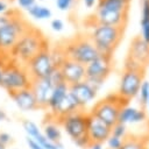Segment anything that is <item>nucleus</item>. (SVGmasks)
<instances>
[{"instance_id":"ddd939ff","label":"nucleus","mask_w":149,"mask_h":149,"mask_svg":"<svg viewBox=\"0 0 149 149\" xmlns=\"http://www.w3.org/2000/svg\"><path fill=\"white\" fill-rule=\"evenodd\" d=\"M112 134V127L102 122L94 115H87V130L86 136L91 143H105Z\"/></svg>"},{"instance_id":"a19ab883","label":"nucleus","mask_w":149,"mask_h":149,"mask_svg":"<svg viewBox=\"0 0 149 149\" xmlns=\"http://www.w3.org/2000/svg\"><path fill=\"white\" fill-rule=\"evenodd\" d=\"M142 1H149V0H142Z\"/></svg>"},{"instance_id":"9b49d317","label":"nucleus","mask_w":149,"mask_h":149,"mask_svg":"<svg viewBox=\"0 0 149 149\" xmlns=\"http://www.w3.org/2000/svg\"><path fill=\"white\" fill-rule=\"evenodd\" d=\"M128 20V12H116V10H109L97 6V9L93 15L88 16L87 23L92 26L98 24H105V26H112V27H121L125 28Z\"/></svg>"},{"instance_id":"7c9ffc66","label":"nucleus","mask_w":149,"mask_h":149,"mask_svg":"<svg viewBox=\"0 0 149 149\" xmlns=\"http://www.w3.org/2000/svg\"><path fill=\"white\" fill-rule=\"evenodd\" d=\"M10 58H12V56H10L9 52H7V51L0 49V69H2V68L6 65V63H7Z\"/></svg>"},{"instance_id":"4be33fe9","label":"nucleus","mask_w":149,"mask_h":149,"mask_svg":"<svg viewBox=\"0 0 149 149\" xmlns=\"http://www.w3.org/2000/svg\"><path fill=\"white\" fill-rule=\"evenodd\" d=\"M130 0H98V7L116 10V12H128Z\"/></svg>"},{"instance_id":"7ed1b4c3","label":"nucleus","mask_w":149,"mask_h":149,"mask_svg":"<svg viewBox=\"0 0 149 149\" xmlns=\"http://www.w3.org/2000/svg\"><path fill=\"white\" fill-rule=\"evenodd\" d=\"M31 81L26 66L14 58H10L1 70L0 86L6 90L8 94L23 88H29Z\"/></svg>"},{"instance_id":"5701e85b","label":"nucleus","mask_w":149,"mask_h":149,"mask_svg":"<svg viewBox=\"0 0 149 149\" xmlns=\"http://www.w3.org/2000/svg\"><path fill=\"white\" fill-rule=\"evenodd\" d=\"M120 149H147V147L141 137L126 136Z\"/></svg>"},{"instance_id":"6ab92c4d","label":"nucleus","mask_w":149,"mask_h":149,"mask_svg":"<svg viewBox=\"0 0 149 149\" xmlns=\"http://www.w3.org/2000/svg\"><path fill=\"white\" fill-rule=\"evenodd\" d=\"M68 92H69V85H66L65 83L57 84L54 87L51 95L49 98V101H48V108L47 109L49 111V115L55 114V112L57 111L58 106L61 105V102L63 101V99L65 98Z\"/></svg>"},{"instance_id":"2eb2a0df","label":"nucleus","mask_w":149,"mask_h":149,"mask_svg":"<svg viewBox=\"0 0 149 149\" xmlns=\"http://www.w3.org/2000/svg\"><path fill=\"white\" fill-rule=\"evenodd\" d=\"M69 91L76 99V101L81 111H84L86 108V106L90 105L95 99L97 93H98V91L94 87H92L86 80H83L80 83L69 86Z\"/></svg>"},{"instance_id":"20e7f679","label":"nucleus","mask_w":149,"mask_h":149,"mask_svg":"<svg viewBox=\"0 0 149 149\" xmlns=\"http://www.w3.org/2000/svg\"><path fill=\"white\" fill-rule=\"evenodd\" d=\"M123 29L125 28L121 27L98 24L93 27L88 37L92 41L99 55L112 57L114 50L116 49L118 44L122 38Z\"/></svg>"},{"instance_id":"2f4dec72","label":"nucleus","mask_w":149,"mask_h":149,"mask_svg":"<svg viewBox=\"0 0 149 149\" xmlns=\"http://www.w3.org/2000/svg\"><path fill=\"white\" fill-rule=\"evenodd\" d=\"M50 26H51L52 30H55V31H62L63 28H64V22L61 19H54L51 21Z\"/></svg>"},{"instance_id":"f8f14e48","label":"nucleus","mask_w":149,"mask_h":149,"mask_svg":"<svg viewBox=\"0 0 149 149\" xmlns=\"http://www.w3.org/2000/svg\"><path fill=\"white\" fill-rule=\"evenodd\" d=\"M149 64V44L140 36H136L130 42L128 56L125 66L144 69Z\"/></svg>"},{"instance_id":"f03ea898","label":"nucleus","mask_w":149,"mask_h":149,"mask_svg":"<svg viewBox=\"0 0 149 149\" xmlns=\"http://www.w3.org/2000/svg\"><path fill=\"white\" fill-rule=\"evenodd\" d=\"M58 44L63 49L68 59L74 61L83 65H87L100 56L90 37L85 35H74L70 38L63 40Z\"/></svg>"},{"instance_id":"cd10ccee","label":"nucleus","mask_w":149,"mask_h":149,"mask_svg":"<svg viewBox=\"0 0 149 149\" xmlns=\"http://www.w3.org/2000/svg\"><path fill=\"white\" fill-rule=\"evenodd\" d=\"M123 140H125V139H123ZM123 140L111 135V136L106 140L105 143H106V146H107V149H120V147L122 146Z\"/></svg>"},{"instance_id":"473e14b6","label":"nucleus","mask_w":149,"mask_h":149,"mask_svg":"<svg viewBox=\"0 0 149 149\" xmlns=\"http://www.w3.org/2000/svg\"><path fill=\"white\" fill-rule=\"evenodd\" d=\"M26 143H27V146H28V148L29 149H43L42 147H41V144L36 141V140H34V139H31V137H26Z\"/></svg>"},{"instance_id":"a878e982","label":"nucleus","mask_w":149,"mask_h":149,"mask_svg":"<svg viewBox=\"0 0 149 149\" xmlns=\"http://www.w3.org/2000/svg\"><path fill=\"white\" fill-rule=\"evenodd\" d=\"M139 98H140V102L142 106H146L147 100L149 98V81L148 80H143L139 91Z\"/></svg>"},{"instance_id":"e433bc0d","label":"nucleus","mask_w":149,"mask_h":149,"mask_svg":"<svg viewBox=\"0 0 149 149\" xmlns=\"http://www.w3.org/2000/svg\"><path fill=\"white\" fill-rule=\"evenodd\" d=\"M88 149H104V143H91Z\"/></svg>"},{"instance_id":"a211bd4d","label":"nucleus","mask_w":149,"mask_h":149,"mask_svg":"<svg viewBox=\"0 0 149 149\" xmlns=\"http://www.w3.org/2000/svg\"><path fill=\"white\" fill-rule=\"evenodd\" d=\"M147 119V114L143 108H137L133 106H123L119 114L118 122H121L123 125H135L143 122Z\"/></svg>"},{"instance_id":"f3484780","label":"nucleus","mask_w":149,"mask_h":149,"mask_svg":"<svg viewBox=\"0 0 149 149\" xmlns=\"http://www.w3.org/2000/svg\"><path fill=\"white\" fill-rule=\"evenodd\" d=\"M8 95L13 99V101L15 102L17 108L21 109L22 112H33V111L38 109L35 95L30 87L9 93Z\"/></svg>"},{"instance_id":"f704fd0d","label":"nucleus","mask_w":149,"mask_h":149,"mask_svg":"<svg viewBox=\"0 0 149 149\" xmlns=\"http://www.w3.org/2000/svg\"><path fill=\"white\" fill-rule=\"evenodd\" d=\"M10 5L9 3H7L6 1H3V0H0V14H2V13H5V12H7L10 7H9Z\"/></svg>"},{"instance_id":"6e6552de","label":"nucleus","mask_w":149,"mask_h":149,"mask_svg":"<svg viewBox=\"0 0 149 149\" xmlns=\"http://www.w3.org/2000/svg\"><path fill=\"white\" fill-rule=\"evenodd\" d=\"M111 71L112 57L100 55L98 58L85 65V80L97 91H99Z\"/></svg>"},{"instance_id":"ea45409f","label":"nucleus","mask_w":149,"mask_h":149,"mask_svg":"<svg viewBox=\"0 0 149 149\" xmlns=\"http://www.w3.org/2000/svg\"><path fill=\"white\" fill-rule=\"evenodd\" d=\"M0 149H6V147H3V146L0 143Z\"/></svg>"},{"instance_id":"4c0bfd02","label":"nucleus","mask_w":149,"mask_h":149,"mask_svg":"<svg viewBox=\"0 0 149 149\" xmlns=\"http://www.w3.org/2000/svg\"><path fill=\"white\" fill-rule=\"evenodd\" d=\"M5 120H7V114H6L5 111L0 109V122L1 121H5Z\"/></svg>"},{"instance_id":"393cba45","label":"nucleus","mask_w":149,"mask_h":149,"mask_svg":"<svg viewBox=\"0 0 149 149\" xmlns=\"http://www.w3.org/2000/svg\"><path fill=\"white\" fill-rule=\"evenodd\" d=\"M22 127H23L24 132L27 133V136L28 137H31V139H35L38 134L42 133L41 129H40V127L34 121H31V120H27V119L23 120L22 121Z\"/></svg>"},{"instance_id":"423d86ee","label":"nucleus","mask_w":149,"mask_h":149,"mask_svg":"<svg viewBox=\"0 0 149 149\" xmlns=\"http://www.w3.org/2000/svg\"><path fill=\"white\" fill-rule=\"evenodd\" d=\"M127 104L128 101L122 99L116 93L114 95H108L99 100L98 102H95L90 114L100 119L102 122H105L109 127H113L119 120V114H120L121 108L126 106Z\"/></svg>"},{"instance_id":"412c9836","label":"nucleus","mask_w":149,"mask_h":149,"mask_svg":"<svg viewBox=\"0 0 149 149\" xmlns=\"http://www.w3.org/2000/svg\"><path fill=\"white\" fill-rule=\"evenodd\" d=\"M141 38L149 44V1H142V10H141Z\"/></svg>"},{"instance_id":"bb28decb","label":"nucleus","mask_w":149,"mask_h":149,"mask_svg":"<svg viewBox=\"0 0 149 149\" xmlns=\"http://www.w3.org/2000/svg\"><path fill=\"white\" fill-rule=\"evenodd\" d=\"M113 136L115 137H119V139H125L127 136V126L121 123V122H116L113 127H112V134Z\"/></svg>"},{"instance_id":"9d476101","label":"nucleus","mask_w":149,"mask_h":149,"mask_svg":"<svg viewBox=\"0 0 149 149\" xmlns=\"http://www.w3.org/2000/svg\"><path fill=\"white\" fill-rule=\"evenodd\" d=\"M24 66L30 76L31 80L48 78L51 74V72L55 69H57V66L54 63V59H52V56L50 52V48L41 51L31 61H29Z\"/></svg>"},{"instance_id":"c756f323","label":"nucleus","mask_w":149,"mask_h":149,"mask_svg":"<svg viewBox=\"0 0 149 149\" xmlns=\"http://www.w3.org/2000/svg\"><path fill=\"white\" fill-rule=\"evenodd\" d=\"M13 142V136L7 133V132H0V143L7 148V146H9Z\"/></svg>"},{"instance_id":"c85d7f7f","label":"nucleus","mask_w":149,"mask_h":149,"mask_svg":"<svg viewBox=\"0 0 149 149\" xmlns=\"http://www.w3.org/2000/svg\"><path fill=\"white\" fill-rule=\"evenodd\" d=\"M73 3V0H56V6L59 10H69Z\"/></svg>"},{"instance_id":"c9c22d12","label":"nucleus","mask_w":149,"mask_h":149,"mask_svg":"<svg viewBox=\"0 0 149 149\" xmlns=\"http://www.w3.org/2000/svg\"><path fill=\"white\" fill-rule=\"evenodd\" d=\"M83 1H84V5L87 8H92L98 3V0H83Z\"/></svg>"},{"instance_id":"b1692460","label":"nucleus","mask_w":149,"mask_h":149,"mask_svg":"<svg viewBox=\"0 0 149 149\" xmlns=\"http://www.w3.org/2000/svg\"><path fill=\"white\" fill-rule=\"evenodd\" d=\"M28 12H29V14H30L33 17L38 19V20L49 19V17H51V14H52L51 10H50L48 7L42 6V5H37V3H35L31 8H29Z\"/></svg>"},{"instance_id":"1a4fd4ad","label":"nucleus","mask_w":149,"mask_h":149,"mask_svg":"<svg viewBox=\"0 0 149 149\" xmlns=\"http://www.w3.org/2000/svg\"><path fill=\"white\" fill-rule=\"evenodd\" d=\"M87 115L88 113L84 111H77L58 120L59 126L64 129V132L71 139L72 142L86 137Z\"/></svg>"},{"instance_id":"0eeeda50","label":"nucleus","mask_w":149,"mask_h":149,"mask_svg":"<svg viewBox=\"0 0 149 149\" xmlns=\"http://www.w3.org/2000/svg\"><path fill=\"white\" fill-rule=\"evenodd\" d=\"M143 77L144 69L125 66V70L120 79L118 94L126 101H129L137 97L141 84L143 81Z\"/></svg>"},{"instance_id":"58836bf2","label":"nucleus","mask_w":149,"mask_h":149,"mask_svg":"<svg viewBox=\"0 0 149 149\" xmlns=\"http://www.w3.org/2000/svg\"><path fill=\"white\" fill-rule=\"evenodd\" d=\"M146 107L148 108V112H149V98H148V100H147V104H146Z\"/></svg>"},{"instance_id":"aec40b11","label":"nucleus","mask_w":149,"mask_h":149,"mask_svg":"<svg viewBox=\"0 0 149 149\" xmlns=\"http://www.w3.org/2000/svg\"><path fill=\"white\" fill-rule=\"evenodd\" d=\"M42 134L45 136V139H48L49 141L55 142V143H58L62 140L61 126L55 120H48V122H44Z\"/></svg>"},{"instance_id":"dca6fc26","label":"nucleus","mask_w":149,"mask_h":149,"mask_svg":"<svg viewBox=\"0 0 149 149\" xmlns=\"http://www.w3.org/2000/svg\"><path fill=\"white\" fill-rule=\"evenodd\" d=\"M56 85L54 81L48 77L43 79H35L31 81V91L35 95L37 106L40 109H47L48 108V101L51 95V92Z\"/></svg>"},{"instance_id":"39448f33","label":"nucleus","mask_w":149,"mask_h":149,"mask_svg":"<svg viewBox=\"0 0 149 149\" xmlns=\"http://www.w3.org/2000/svg\"><path fill=\"white\" fill-rule=\"evenodd\" d=\"M31 27L33 24L24 17L22 12L14 8L10 20L0 29V49L9 52Z\"/></svg>"},{"instance_id":"f257e3e1","label":"nucleus","mask_w":149,"mask_h":149,"mask_svg":"<svg viewBox=\"0 0 149 149\" xmlns=\"http://www.w3.org/2000/svg\"><path fill=\"white\" fill-rule=\"evenodd\" d=\"M49 48V41L45 35L37 27L33 26L27 33L23 34V36L9 51V54L12 58L26 65L36 55Z\"/></svg>"},{"instance_id":"72a5a7b5","label":"nucleus","mask_w":149,"mask_h":149,"mask_svg":"<svg viewBox=\"0 0 149 149\" xmlns=\"http://www.w3.org/2000/svg\"><path fill=\"white\" fill-rule=\"evenodd\" d=\"M17 3L21 8H24L28 10L29 8H31L36 3V0H17Z\"/></svg>"},{"instance_id":"4468645a","label":"nucleus","mask_w":149,"mask_h":149,"mask_svg":"<svg viewBox=\"0 0 149 149\" xmlns=\"http://www.w3.org/2000/svg\"><path fill=\"white\" fill-rule=\"evenodd\" d=\"M58 69L61 71L64 83L69 86L85 80V65L80 63L66 58L58 66Z\"/></svg>"}]
</instances>
